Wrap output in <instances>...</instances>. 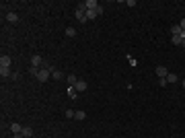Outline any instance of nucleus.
I'll list each match as a JSON object with an SVG mask.
<instances>
[{
	"label": "nucleus",
	"mask_w": 185,
	"mask_h": 138,
	"mask_svg": "<svg viewBox=\"0 0 185 138\" xmlns=\"http://www.w3.org/2000/svg\"><path fill=\"white\" fill-rule=\"evenodd\" d=\"M49 76H51V72H49L47 68H39V72H37V76H35V78H37L39 83H46Z\"/></svg>",
	"instance_id": "f257e3e1"
},
{
	"label": "nucleus",
	"mask_w": 185,
	"mask_h": 138,
	"mask_svg": "<svg viewBox=\"0 0 185 138\" xmlns=\"http://www.w3.org/2000/svg\"><path fill=\"white\" fill-rule=\"evenodd\" d=\"M99 15H103V6H99V8H95V10H87V19H89V21L97 19Z\"/></svg>",
	"instance_id": "f03ea898"
},
{
	"label": "nucleus",
	"mask_w": 185,
	"mask_h": 138,
	"mask_svg": "<svg viewBox=\"0 0 185 138\" xmlns=\"http://www.w3.org/2000/svg\"><path fill=\"white\" fill-rule=\"evenodd\" d=\"M10 64H12L10 56H0V68H10Z\"/></svg>",
	"instance_id": "7ed1b4c3"
},
{
	"label": "nucleus",
	"mask_w": 185,
	"mask_h": 138,
	"mask_svg": "<svg viewBox=\"0 0 185 138\" xmlns=\"http://www.w3.org/2000/svg\"><path fill=\"white\" fill-rule=\"evenodd\" d=\"M31 66H35V68L43 66V58L41 56H31Z\"/></svg>",
	"instance_id": "20e7f679"
},
{
	"label": "nucleus",
	"mask_w": 185,
	"mask_h": 138,
	"mask_svg": "<svg viewBox=\"0 0 185 138\" xmlns=\"http://www.w3.org/2000/svg\"><path fill=\"white\" fill-rule=\"evenodd\" d=\"M154 72H156V76H158V78H167V74H169V70H167L165 66H156V70H154Z\"/></svg>",
	"instance_id": "39448f33"
},
{
	"label": "nucleus",
	"mask_w": 185,
	"mask_h": 138,
	"mask_svg": "<svg viewBox=\"0 0 185 138\" xmlns=\"http://www.w3.org/2000/svg\"><path fill=\"white\" fill-rule=\"evenodd\" d=\"M74 89L78 93H82V91H87V81H82V78H78V83L74 85Z\"/></svg>",
	"instance_id": "423d86ee"
},
{
	"label": "nucleus",
	"mask_w": 185,
	"mask_h": 138,
	"mask_svg": "<svg viewBox=\"0 0 185 138\" xmlns=\"http://www.w3.org/2000/svg\"><path fill=\"white\" fill-rule=\"evenodd\" d=\"M76 19H78L80 23H87V21H89V19H87V12L80 10V8H76Z\"/></svg>",
	"instance_id": "0eeeda50"
},
{
	"label": "nucleus",
	"mask_w": 185,
	"mask_h": 138,
	"mask_svg": "<svg viewBox=\"0 0 185 138\" xmlns=\"http://www.w3.org/2000/svg\"><path fill=\"white\" fill-rule=\"evenodd\" d=\"M66 93H68V97H70V99H76V97H78V91H76V89H74L72 85H68Z\"/></svg>",
	"instance_id": "6e6552de"
},
{
	"label": "nucleus",
	"mask_w": 185,
	"mask_h": 138,
	"mask_svg": "<svg viewBox=\"0 0 185 138\" xmlns=\"http://www.w3.org/2000/svg\"><path fill=\"white\" fill-rule=\"evenodd\" d=\"M10 130H12V134H23V128H21V124H17V122L10 124Z\"/></svg>",
	"instance_id": "1a4fd4ad"
},
{
	"label": "nucleus",
	"mask_w": 185,
	"mask_h": 138,
	"mask_svg": "<svg viewBox=\"0 0 185 138\" xmlns=\"http://www.w3.org/2000/svg\"><path fill=\"white\" fill-rule=\"evenodd\" d=\"M181 31H183V29H181L179 25H173V27H171V35H173V37H179Z\"/></svg>",
	"instance_id": "9d476101"
},
{
	"label": "nucleus",
	"mask_w": 185,
	"mask_h": 138,
	"mask_svg": "<svg viewBox=\"0 0 185 138\" xmlns=\"http://www.w3.org/2000/svg\"><path fill=\"white\" fill-rule=\"evenodd\" d=\"M49 72H51V76L56 78V81H60V78H64V74L58 70V68H49Z\"/></svg>",
	"instance_id": "9b49d317"
},
{
	"label": "nucleus",
	"mask_w": 185,
	"mask_h": 138,
	"mask_svg": "<svg viewBox=\"0 0 185 138\" xmlns=\"http://www.w3.org/2000/svg\"><path fill=\"white\" fill-rule=\"evenodd\" d=\"M177 81H179V76H177L175 72H169V74H167V83H169V85H173V83H177Z\"/></svg>",
	"instance_id": "f8f14e48"
},
{
	"label": "nucleus",
	"mask_w": 185,
	"mask_h": 138,
	"mask_svg": "<svg viewBox=\"0 0 185 138\" xmlns=\"http://www.w3.org/2000/svg\"><path fill=\"white\" fill-rule=\"evenodd\" d=\"M6 21H8V23H17V21H19V15H17V12H8V15H6Z\"/></svg>",
	"instance_id": "ddd939ff"
},
{
	"label": "nucleus",
	"mask_w": 185,
	"mask_h": 138,
	"mask_svg": "<svg viewBox=\"0 0 185 138\" xmlns=\"http://www.w3.org/2000/svg\"><path fill=\"white\" fill-rule=\"evenodd\" d=\"M76 83H78V76H76V74H68V85H72V87H74Z\"/></svg>",
	"instance_id": "4468645a"
},
{
	"label": "nucleus",
	"mask_w": 185,
	"mask_h": 138,
	"mask_svg": "<svg viewBox=\"0 0 185 138\" xmlns=\"http://www.w3.org/2000/svg\"><path fill=\"white\" fill-rule=\"evenodd\" d=\"M23 136H25V138H31V136H33V128H29V126H27V128H23Z\"/></svg>",
	"instance_id": "2eb2a0df"
},
{
	"label": "nucleus",
	"mask_w": 185,
	"mask_h": 138,
	"mask_svg": "<svg viewBox=\"0 0 185 138\" xmlns=\"http://www.w3.org/2000/svg\"><path fill=\"white\" fill-rule=\"evenodd\" d=\"M12 72H10V68H0V76L2 78H6V76H10Z\"/></svg>",
	"instance_id": "dca6fc26"
},
{
	"label": "nucleus",
	"mask_w": 185,
	"mask_h": 138,
	"mask_svg": "<svg viewBox=\"0 0 185 138\" xmlns=\"http://www.w3.org/2000/svg\"><path fill=\"white\" fill-rule=\"evenodd\" d=\"M66 35H68V37H74V35H76V29H74V27H68V29H66Z\"/></svg>",
	"instance_id": "f3484780"
},
{
	"label": "nucleus",
	"mask_w": 185,
	"mask_h": 138,
	"mask_svg": "<svg viewBox=\"0 0 185 138\" xmlns=\"http://www.w3.org/2000/svg\"><path fill=\"white\" fill-rule=\"evenodd\" d=\"M85 118H87L85 111H76V113H74V120H85Z\"/></svg>",
	"instance_id": "a211bd4d"
},
{
	"label": "nucleus",
	"mask_w": 185,
	"mask_h": 138,
	"mask_svg": "<svg viewBox=\"0 0 185 138\" xmlns=\"http://www.w3.org/2000/svg\"><path fill=\"white\" fill-rule=\"evenodd\" d=\"M74 113H76V111H72V109H66V118H68V120H74Z\"/></svg>",
	"instance_id": "6ab92c4d"
},
{
	"label": "nucleus",
	"mask_w": 185,
	"mask_h": 138,
	"mask_svg": "<svg viewBox=\"0 0 185 138\" xmlns=\"http://www.w3.org/2000/svg\"><path fill=\"white\" fill-rule=\"evenodd\" d=\"M171 41H173L175 46H181V39H179V37H171Z\"/></svg>",
	"instance_id": "aec40b11"
},
{
	"label": "nucleus",
	"mask_w": 185,
	"mask_h": 138,
	"mask_svg": "<svg viewBox=\"0 0 185 138\" xmlns=\"http://www.w3.org/2000/svg\"><path fill=\"white\" fill-rule=\"evenodd\" d=\"M158 85H160V87H167L169 83H167V78H158Z\"/></svg>",
	"instance_id": "412c9836"
},
{
	"label": "nucleus",
	"mask_w": 185,
	"mask_h": 138,
	"mask_svg": "<svg viewBox=\"0 0 185 138\" xmlns=\"http://www.w3.org/2000/svg\"><path fill=\"white\" fill-rule=\"evenodd\" d=\"M128 60H130V66H136V64H138V60H134V58H132V56H130V58H128Z\"/></svg>",
	"instance_id": "4be33fe9"
},
{
	"label": "nucleus",
	"mask_w": 185,
	"mask_h": 138,
	"mask_svg": "<svg viewBox=\"0 0 185 138\" xmlns=\"http://www.w3.org/2000/svg\"><path fill=\"white\" fill-rule=\"evenodd\" d=\"M179 27H181V29H183V31H185V19H183V21H181V23H179Z\"/></svg>",
	"instance_id": "5701e85b"
},
{
	"label": "nucleus",
	"mask_w": 185,
	"mask_h": 138,
	"mask_svg": "<svg viewBox=\"0 0 185 138\" xmlns=\"http://www.w3.org/2000/svg\"><path fill=\"white\" fill-rule=\"evenodd\" d=\"M12 138H25V136H23V134H14Z\"/></svg>",
	"instance_id": "b1692460"
},
{
	"label": "nucleus",
	"mask_w": 185,
	"mask_h": 138,
	"mask_svg": "<svg viewBox=\"0 0 185 138\" xmlns=\"http://www.w3.org/2000/svg\"><path fill=\"white\" fill-rule=\"evenodd\" d=\"M183 89H185V78H183Z\"/></svg>",
	"instance_id": "393cba45"
}]
</instances>
